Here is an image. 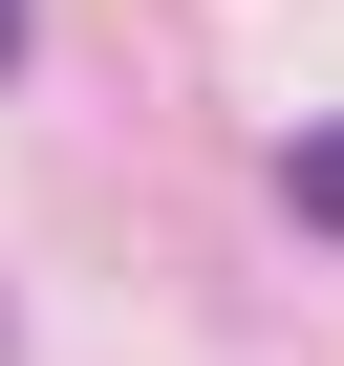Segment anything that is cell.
I'll return each mask as SVG.
<instances>
[{"label": "cell", "mask_w": 344, "mask_h": 366, "mask_svg": "<svg viewBox=\"0 0 344 366\" xmlns=\"http://www.w3.org/2000/svg\"><path fill=\"white\" fill-rule=\"evenodd\" d=\"M0 65H22V0H0Z\"/></svg>", "instance_id": "obj_2"}, {"label": "cell", "mask_w": 344, "mask_h": 366, "mask_svg": "<svg viewBox=\"0 0 344 366\" xmlns=\"http://www.w3.org/2000/svg\"><path fill=\"white\" fill-rule=\"evenodd\" d=\"M280 216H301V237H344V129H301V151H280Z\"/></svg>", "instance_id": "obj_1"}]
</instances>
